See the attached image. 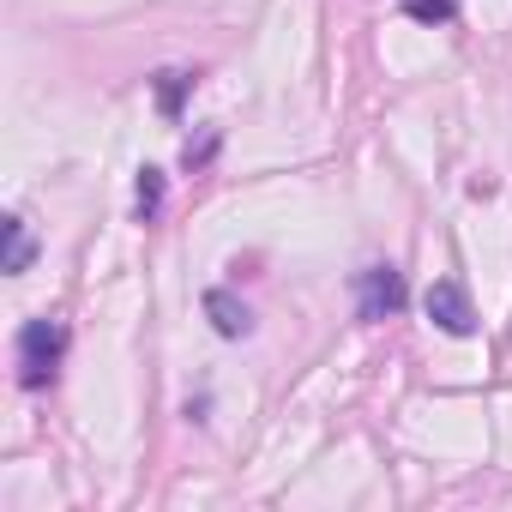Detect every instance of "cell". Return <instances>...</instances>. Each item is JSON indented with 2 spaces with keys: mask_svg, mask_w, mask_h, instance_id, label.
Masks as SVG:
<instances>
[{
  "mask_svg": "<svg viewBox=\"0 0 512 512\" xmlns=\"http://www.w3.org/2000/svg\"><path fill=\"white\" fill-rule=\"evenodd\" d=\"M199 308H205V320H211V332H217V338H247V332H253L247 302H241V296H229V290H205V296H199Z\"/></svg>",
  "mask_w": 512,
  "mask_h": 512,
  "instance_id": "cell-4",
  "label": "cell"
},
{
  "mask_svg": "<svg viewBox=\"0 0 512 512\" xmlns=\"http://www.w3.org/2000/svg\"><path fill=\"white\" fill-rule=\"evenodd\" d=\"M0 229H7V272H13V278H19V272H31L37 241H31V229H25V217H7Z\"/></svg>",
  "mask_w": 512,
  "mask_h": 512,
  "instance_id": "cell-5",
  "label": "cell"
},
{
  "mask_svg": "<svg viewBox=\"0 0 512 512\" xmlns=\"http://www.w3.org/2000/svg\"><path fill=\"white\" fill-rule=\"evenodd\" d=\"M404 302H410V290H404V272H398V266H368V272H356V314H362V320H392Z\"/></svg>",
  "mask_w": 512,
  "mask_h": 512,
  "instance_id": "cell-2",
  "label": "cell"
},
{
  "mask_svg": "<svg viewBox=\"0 0 512 512\" xmlns=\"http://www.w3.org/2000/svg\"><path fill=\"white\" fill-rule=\"evenodd\" d=\"M404 13H410L416 25H446V19L458 13V0H404Z\"/></svg>",
  "mask_w": 512,
  "mask_h": 512,
  "instance_id": "cell-8",
  "label": "cell"
},
{
  "mask_svg": "<svg viewBox=\"0 0 512 512\" xmlns=\"http://www.w3.org/2000/svg\"><path fill=\"white\" fill-rule=\"evenodd\" d=\"M422 308H428V320H434L440 332H452V338H470V332H476V308H470V290H464L458 278H434L428 296H422Z\"/></svg>",
  "mask_w": 512,
  "mask_h": 512,
  "instance_id": "cell-3",
  "label": "cell"
},
{
  "mask_svg": "<svg viewBox=\"0 0 512 512\" xmlns=\"http://www.w3.org/2000/svg\"><path fill=\"white\" fill-rule=\"evenodd\" d=\"M199 85V73H181V67H169V73H157V109L163 115H181V97Z\"/></svg>",
  "mask_w": 512,
  "mask_h": 512,
  "instance_id": "cell-7",
  "label": "cell"
},
{
  "mask_svg": "<svg viewBox=\"0 0 512 512\" xmlns=\"http://www.w3.org/2000/svg\"><path fill=\"white\" fill-rule=\"evenodd\" d=\"M61 356H67V326L61 320H25L19 326L13 362H19V386L25 392H43L61 374Z\"/></svg>",
  "mask_w": 512,
  "mask_h": 512,
  "instance_id": "cell-1",
  "label": "cell"
},
{
  "mask_svg": "<svg viewBox=\"0 0 512 512\" xmlns=\"http://www.w3.org/2000/svg\"><path fill=\"white\" fill-rule=\"evenodd\" d=\"M211 151H217V133H205L199 145L187 139V169H199V163H211Z\"/></svg>",
  "mask_w": 512,
  "mask_h": 512,
  "instance_id": "cell-9",
  "label": "cell"
},
{
  "mask_svg": "<svg viewBox=\"0 0 512 512\" xmlns=\"http://www.w3.org/2000/svg\"><path fill=\"white\" fill-rule=\"evenodd\" d=\"M163 211V169H139V187H133V217L139 223H157Z\"/></svg>",
  "mask_w": 512,
  "mask_h": 512,
  "instance_id": "cell-6",
  "label": "cell"
}]
</instances>
